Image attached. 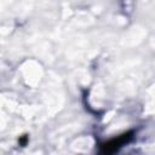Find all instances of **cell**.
I'll use <instances>...</instances> for the list:
<instances>
[{
    "label": "cell",
    "instance_id": "2",
    "mask_svg": "<svg viewBox=\"0 0 155 155\" xmlns=\"http://www.w3.org/2000/svg\"><path fill=\"white\" fill-rule=\"evenodd\" d=\"M27 140H28V137L27 136H23L21 139H19V144L23 147V145H25V143H27Z\"/></svg>",
    "mask_w": 155,
    "mask_h": 155
},
{
    "label": "cell",
    "instance_id": "1",
    "mask_svg": "<svg viewBox=\"0 0 155 155\" xmlns=\"http://www.w3.org/2000/svg\"><path fill=\"white\" fill-rule=\"evenodd\" d=\"M132 138V131L122 133L113 139H109L108 142H104L101 144L99 155H113L115 151H117L124 144H126Z\"/></svg>",
    "mask_w": 155,
    "mask_h": 155
}]
</instances>
